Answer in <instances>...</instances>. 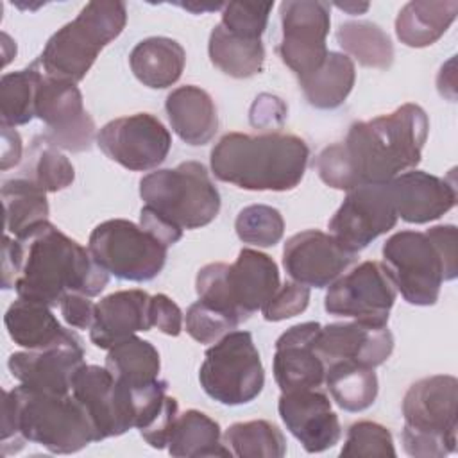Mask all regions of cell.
<instances>
[{"instance_id": "16", "label": "cell", "mask_w": 458, "mask_h": 458, "mask_svg": "<svg viewBox=\"0 0 458 458\" xmlns=\"http://www.w3.org/2000/svg\"><path fill=\"white\" fill-rule=\"evenodd\" d=\"M98 148L114 163L132 172L159 166L172 147L168 129L150 113H136L107 122L97 132Z\"/></svg>"}, {"instance_id": "24", "label": "cell", "mask_w": 458, "mask_h": 458, "mask_svg": "<svg viewBox=\"0 0 458 458\" xmlns=\"http://www.w3.org/2000/svg\"><path fill=\"white\" fill-rule=\"evenodd\" d=\"M150 295L143 290H118L97 302L95 318L89 327V340L98 349H111L118 342L148 331Z\"/></svg>"}, {"instance_id": "34", "label": "cell", "mask_w": 458, "mask_h": 458, "mask_svg": "<svg viewBox=\"0 0 458 458\" xmlns=\"http://www.w3.org/2000/svg\"><path fill=\"white\" fill-rule=\"evenodd\" d=\"M5 231L14 238L48 218L47 191L30 179H9L2 186Z\"/></svg>"}, {"instance_id": "35", "label": "cell", "mask_w": 458, "mask_h": 458, "mask_svg": "<svg viewBox=\"0 0 458 458\" xmlns=\"http://www.w3.org/2000/svg\"><path fill=\"white\" fill-rule=\"evenodd\" d=\"M336 41L345 55L354 57L361 66L386 70L394 63L390 36L372 21H345L336 30Z\"/></svg>"}, {"instance_id": "7", "label": "cell", "mask_w": 458, "mask_h": 458, "mask_svg": "<svg viewBox=\"0 0 458 458\" xmlns=\"http://www.w3.org/2000/svg\"><path fill=\"white\" fill-rule=\"evenodd\" d=\"M403 447L415 458H442L456 451L458 379L437 374L415 381L403 399Z\"/></svg>"}, {"instance_id": "13", "label": "cell", "mask_w": 458, "mask_h": 458, "mask_svg": "<svg viewBox=\"0 0 458 458\" xmlns=\"http://www.w3.org/2000/svg\"><path fill=\"white\" fill-rule=\"evenodd\" d=\"M395 295L386 267L379 261H363L327 286L324 310L329 315L386 326Z\"/></svg>"}, {"instance_id": "2", "label": "cell", "mask_w": 458, "mask_h": 458, "mask_svg": "<svg viewBox=\"0 0 458 458\" xmlns=\"http://www.w3.org/2000/svg\"><path fill=\"white\" fill-rule=\"evenodd\" d=\"M107 283L109 274L93 259L89 249L48 220L18 238L4 236L2 286L14 288L21 299L54 308L68 293L95 297Z\"/></svg>"}, {"instance_id": "18", "label": "cell", "mask_w": 458, "mask_h": 458, "mask_svg": "<svg viewBox=\"0 0 458 458\" xmlns=\"http://www.w3.org/2000/svg\"><path fill=\"white\" fill-rule=\"evenodd\" d=\"M356 259L333 234L317 229L290 236L283 249V267L292 281L304 286L326 288Z\"/></svg>"}, {"instance_id": "5", "label": "cell", "mask_w": 458, "mask_h": 458, "mask_svg": "<svg viewBox=\"0 0 458 458\" xmlns=\"http://www.w3.org/2000/svg\"><path fill=\"white\" fill-rule=\"evenodd\" d=\"M381 254L403 299L413 306H433L442 283L458 276V231L451 224L399 231L383 243Z\"/></svg>"}, {"instance_id": "27", "label": "cell", "mask_w": 458, "mask_h": 458, "mask_svg": "<svg viewBox=\"0 0 458 458\" xmlns=\"http://www.w3.org/2000/svg\"><path fill=\"white\" fill-rule=\"evenodd\" d=\"M184 64L186 52L182 45L165 36L141 39L129 54V66L134 77L152 89L175 84L182 75Z\"/></svg>"}, {"instance_id": "42", "label": "cell", "mask_w": 458, "mask_h": 458, "mask_svg": "<svg viewBox=\"0 0 458 458\" xmlns=\"http://www.w3.org/2000/svg\"><path fill=\"white\" fill-rule=\"evenodd\" d=\"M272 7L274 2H229L222 9L220 25L234 34L261 39Z\"/></svg>"}, {"instance_id": "3", "label": "cell", "mask_w": 458, "mask_h": 458, "mask_svg": "<svg viewBox=\"0 0 458 458\" xmlns=\"http://www.w3.org/2000/svg\"><path fill=\"white\" fill-rule=\"evenodd\" d=\"M25 442L55 454H70L95 442L81 403L68 394H50L18 385L4 392L2 454L18 453Z\"/></svg>"}, {"instance_id": "38", "label": "cell", "mask_w": 458, "mask_h": 458, "mask_svg": "<svg viewBox=\"0 0 458 458\" xmlns=\"http://www.w3.org/2000/svg\"><path fill=\"white\" fill-rule=\"evenodd\" d=\"M234 229L243 243L274 247L283 238L284 220L276 208L267 204H252L238 213Z\"/></svg>"}, {"instance_id": "43", "label": "cell", "mask_w": 458, "mask_h": 458, "mask_svg": "<svg viewBox=\"0 0 458 458\" xmlns=\"http://www.w3.org/2000/svg\"><path fill=\"white\" fill-rule=\"evenodd\" d=\"M308 304H310V288L301 283L288 281L276 290L270 301L261 308V313L265 320L279 322L302 313L308 308Z\"/></svg>"}, {"instance_id": "48", "label": "cell", "mask_w": 458, "mask_h": 458, "mask_svg": "<svg viewBox=\"0 0 458 458\" xmlns=\"http://www.w3.org/2000/svg\"><path fill=\"white\" fill-rule=\"evenodd\" d=\"M335 7H338L340 11H344V13H349V14H361V13H365L367 9H369V4L367 2H336L335 4Z\"/></svg>"}, {"instance_id": "33", "label": "cell", "mask_w": 458, "mask_h": 458, "mask_svg": "<svg viewBox=\"0 0 458 458\" xmlns=\"http://www.w3.org/2000/svg\"><path fill=\"white\" fill-rule=\"evenodd\" d=\"M326 388L333 401L345 411H363L377 397V376L374 369L356 361H333L326 367Z\"/></svg>"}, {"instance_id": "23", "label": "cell", "mask_w": 458, "mask_h": 458, "mask_svg": "<svg viewBox=\"0 0 458 458\" xmlns=\"http://www.w3.org/2000/svg\"><path fill=\"white\" fill-rule=\"evenodd\" d=\"M397 218L408 224H428L456 204V181L451 172L438 177L422 170L403 172L388 181Z\"/></svg>"}, {"instance_id": "11", "label": "cell", "mask_w": 458, "mask_h": 458, "mask_svg": "<svg viewBox=\"0 0 458 458\" xmlns=\"http://www.w3.org/2000/svg\"><path fill=\"white\" fill-rule=\"evenodd\" d=\"M88 249L109 276L134 283L154 279L168 254V245L125 218L98 224L89 234Z\"/></svg>"}, {"instance_id": "20", "label": "cell", "mask_w": 458, "mask_h": 458, "mask_svg": "<svg viewBox=\"0 0 458 458\" xmlns=\"http://www.w3.org/2000/svg\"><path fill=\"white\" fill-rule=\"evenodd\" d=\"M84 363V349L79 336L47 349H25L7 360L9 372L20 385L50 394L72 392L73 376Z\"/></svg>"}, {"instance_id": "14", "label": "cell", "mask_w": 458, "mask_h": 458, "mask_svg": "<svg viewBox=\"0 0 458 458\" xmlns=\"http://www.w3.org/2000/svg\"><path fill=\"white\" fill-rule=\"evenodd\" d=\"M329 13L331 5L320 0H284L279 5L283 36L277 54L297 79L318 70L327 57Z\"/></svg>"}, {"instance_id": "37", "label": "cell", "mask_w": 458, "mask_h": 458, "mask_svg": "<svg viewBox=\"0 0 458 458\" xmlns=\"http://www.w3.org/2000/svg\"><path fill=\"white\" fill-rule=\"evenodd\" d=\"M224 444L238 458H281L286 454L283 431L268 420L231 424L222 435Z\"/></svg>"}, {"instance_id": "32", "label": "cell", "mask_w": 458, "mask_h": 458, "mask_svg": "<svg viewBox=\"0 0 458 458\" xmlns=\"http://www.w3.org/2000/svg\"><path fill=\"white\" fill-rule=\"evenodd\" d=\"M106 369L129 388H143L159 379L161 360L157 349L132 335L107 349Z\"/></svg>"}, {"instance_id": "1", "label": "cell", "mask_w": 458, "mask_h": 458, "mask_svg": "<svg viewBox=\"0 0 458 458\" xmlns=\"http://www.w3.org/2000/svg\"><path fill=\"white\" fill-rule=\"evenodd\" d=\"M428 131L426 111L408 102L388 114L354 122L345 140L327 145L313 166L335 190L383 184L419 165Z\"/></svg>"}, {"instance_id": "15", "label": "cell", "mask_w": 458, "mask_h": 458, "mask_svg": "<svg viewBox=\"0 0 458 458\" xmlns=\"http://www.w3.org/2000/svg\"><path fill=\"white\" fill-rule=\"evenodd\" d=\"M72 394L84 408L95 442L120 437L136 424L131 388L100 365H82L72 381Z\"/></svg>"}, {"instance_id": "46", "label": "cell", "mask_w": 458, "mask_h": 458, "mask_svg": "<svg viewBox=\"0 0 458 458\" xmlns=\"http://www.w3.org/2000/svg\"><path fill=\"white\" fill-rule=\"evenodd\" d=\"M286 116V106L281 98L263 93L259 95L250 107V123L254 127H270L274 123L281 125Z\"/></svg>"}, {"instance_id": "25", "label": "cell", "mask_w": 458, "mask_h": 458, "mask_svg": "<svg viewBox=\"0 0 458 458\" xmlns=\"http://www.w3.org/2000/svg\"><path fill=\"white\" fill-rule=\"evenodd\" d=\"M165 111L174 132L188 145H206L218 131L215 102L199 86L186 84L172 89L165 100Z\"/></svg>"}, {"instance_id": "41", "label": "cell", "mask_w": 458, "mask_h": 458, "mask_svg": "<svg viewBox=\"0 0 458 458\" xmlns=\"http://www.w3.org/2000/svg\"><path fill=\"white\" fill-rule=\"evenodd\" d=\"M240 322L229 313L213 308L204 301L193 302L184 317L186 333L200 344H215L224 335L231 333Z\"/></svg>"}, {"instance_id": "28", "label": "cell", "mask_w": 458, "mask_h": 458, "mask_svg": "<svg viewBox=\"0 0 458 458\" xmlns=\"http://www.w3.org/2000/svg\"><path fill=\"white\" fill-rule=\"evenodd\" d=\"M456 14V0H413L401 7L395 18V34L406 47H429L445 34Z\"/></svg>"}, {"instance_id": "22", "label": "cell", "mask_w": 458, "mask_h": 458, "mask_svg": "<svg viewBox=\"0 0 458 458\" xmlns=\"http://www.w3.org/2000/svg\"><path fill=\"white\" fill-rule=\"evenodd\" d=\"M318 322H302L288 327L276 342L274 379L281 392L320 388L326 363L315 349Z\"/></svg>"}, {"instance_id": "4", "label": "cell", "mask_w": 458, "mask_h": 458, "mask_svg": "<svg viewBox=\"0 0 458 458\" xmlns=\"http://www.w3.org/2000/svg\"><path fill=\"white\" fill-rule=\"evenodd\" d=\"M310 148L295 134L227 132L211 148V172L218 181L249 191H288L304 177Z\"/></svg>"}, {"instance_id": "17", "label": "cell", "mask_w": 458, "mask_h": 458, "mask_svg": "<svg viewBox=\"0 0 458 458\" xmlns=\"http://www.w3.org/2000/svg\"><path fill=\"white\" fill-rule=\"evenodd\" d=\"M397 224V211L388 182L363 184L347 191L329 220L333 234L351 252H360Z\"/></svg>"}, {"instance_id": "12", "label": "cell", "mask_w": 458, "mask_h": 458, "mask_svg": "<svg viewBox=\"0 0 458 458\" xmlns=\"http://www.w3.org/2000/svg\"><path fill=\"white\" fill-rule=\"evenodd\" d=\"M36 116L47 125L45 143L68 152L89 150L95 122L84 109L82 93L75 82L43 73L36 89Z\"/></svg>"}, {"instance_id": "26", "label": "cell", "mask_w": 458, "mask_h": 458, "mask_svg": "<svg viewBox=\"0 0 458 458\" xmlns=\"http://www.w3.org/2000/svg\"><path fill=\"white\" fill-rule=\"evenodd\" d=\"M4 324L11 340L27 351L54 347L77 336L59 324L50 306L21 297L7 308Z\"/></svg>"}, {"instance_id": "8", "label": "cell", "mask_w": 458, "mask_h": 458, "mask_svg": "<svg viewBox=\"0 0 458 458\" xmlns=\"http://www.w3.org/2000/svg\"><path fill=\"white\" fill-rule=\"evenodd\" d=\"M140 197L145 208L179 231L204 227L220 211V193L199 161H184L175 168L143 175Z\"/></svg>"}, {"instance_id": "44", "label": "cell", "mask_w": 458, "mask_h": 458, "mask_svg": "<svg viewBox=\"0 0 458 458\" xmlns=\"http://www.w3.org/2000/svg\"><path fill=\"white\" fill-rule=\"evenodd\" d=\"M150 320L152 327H157L168 336H179L182 331V311L181 308L165 293H156L150 297Z\"/></svg>"}, {"instance_id": "9", "label": "cell", "mask_w": 458, "mask_h": 458, "mask_svg": "<svg viewBox=\"0 0 458 458\" xmlns=\"http://www.w3.org/2000/svg\"><path fill=\"white\" fill-rule=\"evenodd\" d=\"M279 286L277 263L254 249H242L233 265L209 263L195 277L199 299L229 313L240 324L261 310Z\"/></svg>"}, {"instance_id": "45", "label": "cell", "mask_w": 458, "mask_h": 458, "mask_svg": "<svg viewBox=\"0 0 458 458\" xmlns=\"http://www.w3.org/2000/svg\"><path fill=\"white\" fill-rule=\"evenodd\" d=\"M95 308L97 304H93V301H89V297L82 293H68L59 302L64 322L75 329L91 327L95 318Z\"/></svg>"}, {"instance_id": "40", "label": "cell", "mask_w": 458, "mask_h": 458, "mask_svg": "<svg viewBox=\"0 0 458 458\" xmlns=\"http://www.w3.org/2000/svg\"><path fill=\"white\" fill-rule=\"evenodd\" d=\"M395 447L388 428L372 422L358 420L349 426L340 456H390L394 458Z\"/></svg>"}, {"instance_id": "31", "label": "cell", "mask_w": 458, "mask_h": 458, "mask_svg": "<svg viewBox=\"0 0 458 458\" xmlns=\"http://www.w3.org/2000/svg\"><path fill=\"white\" fill-rule=\"evenodd\" d=\"M208 54L220 72L234 79H249L259 73L265 64L261 39L234 34L220 23L209 34Z\"/></svg>"}, {"instance_id": "10", "label": "cell", "mask_w": 458, "mask_h": 458, "mask_svg": "<svg viewBox=\"0 0 458 458\" xmlns=\"http://www.w3.org/2000/svg\"><path fill=\"white\" fill-rule=\"evenodd\" d=\"M202 390L216 403L240 406L254 401L265 386V370L249 331H231L204 354L199 370Z\"/></svg>"}, {"instance_id": "6", "label": "cell", "mask_w": 458, "mask_h": 458, "mask_svg": "<svg viewBox=\"0 0 458 458\" xmlns=\"http://www.w3.org/2000/svg\"><path fill=\"white\" fill-rule=\"evenodd\" d=\"M125 23L123 2H88L72 21L50 36L36 61L43 73L77 84L86 77L100 50L122 34Z\"/></svg>"}, {"instance_id": "47", "label": "cell", "mask_w": 458, "mask_h": 458, "mask_svg": "<svg viewBox=\"0 0 458 458\" xmlns=\"http://www.w3.org/2000/svg\"><path fill=\"white\" fill-rule=\"evenodd\" d=\"M21 138L13 127H2V170L20 163Z\"/></svg>"}, {"instance_id": "19", "label": "cell", "mask_w": 458, "mask_h": 458, "mask_svg": "<svg viewBox=\"0 0 458 458\" xmlns=\"http://www.w3.org/2000/svg\"><path fill=\"white\" fill-rule=\"evenodd\" d=\"M277 411L306 453H322L340 440L338 415L331 410V401L320 388L281 392Z\"/></svg>"}, {"instance_id": "21", "label": "cell", "mask_w": 458, "mask_h": 458, "mask_svg": "<svg viewBox=\"0 0 458 458\" xmlns=\"http://www.w3.org/2000/svg\"><path fill=\"white\" fill-rule=\"evenodd\" d=\"M315 349L326 367L333 361L347 360L376 369L385 363L394 351V335L386 326H374L360 320L333 322L320 326Z\"/></svg>"}, {"instance_id": "30", "label": "cell", "mask_w": 458, "mask_h": 458, "mask_svg": "<svg viewBox=\"0 0 458 458\" xmlns=\"http://www.w3.org/2000/svg\"><path fill=\"white\" fill-rule=\"evenodd\" d=\"M166 447L172 456H233L222 440L218 422L199 410L177 415Z\"/></svg>"}, {"instance_id": "39", "label": "cell", "mask_w": 458, "mask_h": 458, "mask_svg": "<svg viewBox=\"0 0 458 458\" xmlns=\"http://www.w3.org/2000/svg\"><path fill=\"white\" fill-rule=\"evenodd\" d=\"M36 157L30 166L29 179L38 184L47 193L61 191L72 186L75 179V170L72 161L59 152V148L50 147L41 140V143L34 145Z\"/></svg>"}, {"instance_id": "29", "label": "cell", "mask_w": 458, "mask_h": 458, "mask_svg": "<svg viewBox=\"0 0 458 458\" xmlns=\"http://www.w3.org/2000/svg\"><path fill=\"white\" fill-rule=\"evenodd\" d=\"M354 81V61L342 52L329 50L320 68L299 79V84L310 106L317 109H336L352 91Z\"/></svg>"}, {"instance_id": "36", "label": "cell", "mask_w": 458, "mask_h": 458, "mask_svg": "<svg viewBox=\"0 0 458 458\" xmlns=\"http://www.w3.org/2000/svg\"><path fill=\"white\" fill-rule=\"evenodd\" d=\"M41 79L38 61L30 66L4 73L0 81V122L2 127H16L29 123L36 113V89Z\"/></svg>"}]
</instances>
